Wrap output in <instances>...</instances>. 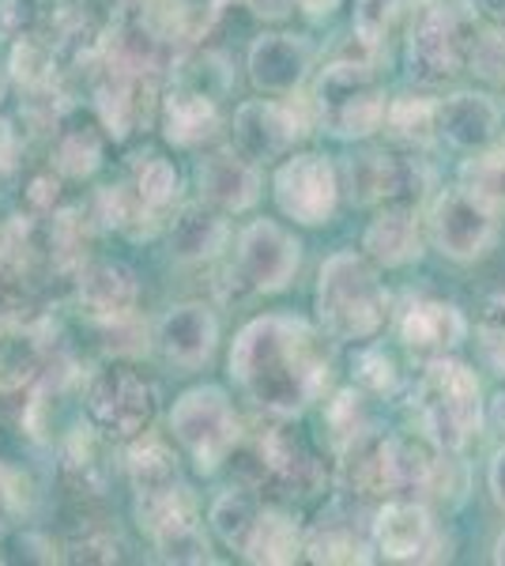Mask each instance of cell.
Masks as SVG:
<instances>
[{
    "label": "cell",
    "instance_id": "1",
    "mask_svg": "<svg viewBox=\"0 0 505 566\" xmlns=\"http://www.w3.org/2000/svg\"><path fill=\"white\" fill-rule=\"evenodd\" d=\"M231 378L256 408L275 419H291L325 392L333 378V352L306 322L269 314L238 333Z\"/></svg>",
    "mask_w": 505,
    "mask_h": 566
},
{
    "label": "cell",
    "instance_id": "2",
    "mask_svg": "<svg viewBox=\"0 0 505 566\" xmlns=\"http://www.w3.org/2000/svg\"><path fill=\"white\" fill-rule=\"evenodd\" d=\"M317 314L333 340H366L389 317L378 272L362 253H336L325 261L317 280Z\"/></svg>",
    "mask_w": 505,
    "mask_h": 566
},
{
    "label": "cell",
    "instance_id": "3",
    "mask_svg": "<svg viewBox=\"0 0 505 566\" xmlns=\"http://www.w3.org/2000/svg\"><path fill=\"white\" fill-rule=\"evenodd\" d=\"M415 408L422 419V431L442 453L464 450L467 442H475L483 427V392L475 370H467L456 359H430V367L422 370Z\"/></svg>",
    "mask_w": 505,
    "mask_h": 566
},
{
    "label": "cell",
    "instance_id": "4",
    "mask_svg": "<svg viewBox=\"0 0 505 566\" xmlns=\"http://www.w3.org/2000/svg\"><path fill=\"white\" fill-rule=\"evenodd\" d=\"M385 87L366 61L339 57L317 76L314 87V114L328 133L336 136H370L385 125Z\"/></svg>",
    "mask_w": 505,
    "mask_h": 566
},
{
    "label": "cell",
    "instance_id": "5",
    "mask_svg": "<svg viewBox=\"0 0 505 566\" xmlns=\"http://www.w3.org/2000/svg\"><path fill=\"white\" fill-rule=\"evenodd\" d=\"M170 431L192 453L200 472H215L234 453V446L242 442V423H238L227 392L215 386L189 389L173 405Z\"/></svg>",
    "mask_w": 505,
    "mask_h": 566
},
{
    "label": "cell",
    "instance_id": "6",
    "mask_svg": "<svg viewBox=\"0 0 505 566\" xmlns=\"http://www.w3.org/2000/svg\"><path fill=\"white\" fill-rule=\"evenodd\" d=\"M136 522L159 547V559L167 563H211L208 536L200 533V506L186 483H173L167 491L136 495Z\"/></svg>",
    "mask_w": 505,
    "mask_h": 566
},
{
    "label": "cell",
    "instance_id": "7",
    "mask_svg": "<svg viewBox=\"0 0 505 566\" xmlns=\"http://www.w3.org/2000/svg\"><path fill=\"white\" fill-rule=\"evenodd\" d=\"M87 408L114 438H140L155 419V389L128 367H103L87 378Z\"/></svg>",
    "mask_w": 505,
    "mask_h": 566
},
{
    "label": "cell",
    "instance_id": "8",
    "mask_svg": "<svg viewBox=\"0 0 505 566\" xmlns=\"http://www.w3.org/2000/svg\"><path fill=\"white\" fill-rule=\"evenodd\" d=\"M339 200V178L328 155L302 151L291 155L280 170H275V205L287 219L306 227L328 223Z\"/></svg>",
    "mask_w": 505,
    "mask_h": 566
},
{
    "label": "cell",
    "instance_id": "9",
    "mask_svg": "<svg viewBox=\"0 0 505 566\" xmlns=\"http://www.w3.org/2000/svg\"><path fill=\"white\" fill-rule=\"evenodd\" d=\"M430 239L453 261H475L498 239V212L467 189H449L430 208Z\"/></svg>",
    "mask_w": 505,
    "mask_h": 566
},
{
    "label": "cell",
    "instance_id": "10",
    "mask_svg": "<svg viewBox=\"0 0 505 566\" xmlns=\"http://www.w3.org/2000/svg\"><path fill=\"white\" fill-rule=\"evenodd\" d=\"M302 245L291 231L272 219H256L238 239L234 276L250 291H283L298 272Z\"/></svg>",
    "mask_w": 505,
    "mask_h": 566
},
{
    "label": "cell",
    "instance_id": "11",
    "mask_svg": "<svg viewBox=\"0 0 505 566\" xmlns=\"http://www.w3.org/2000/svg\"><path fill=\"white\" fill-rule=\"evenodd\" d=\"M467 39L464 15L456 8L434 4L419 15L411 31V69L422 80H453L467 65Z\"/></svg>",
    "mask_w": 505,
    "mask_h": 566
},
{
    "label": "cell",
    "instance_id": "12",
    "mask_svg": "<svg viewBox=\"0 0 505 566\" xmlns=\"http://www.w3.org/2000/svg\"><path fill=\"white\" fill-rule=\"evenodd\" d=\"M309 117L291 103H272V98H256V103L238 106L234 114V144L250 159H280L298 144L306 133Z\"/></svg>",
    "mask_w": 505,
    "mask_h": 566
},
{
    "label": "cell",
    "instance_id": "13",
    "mask_svg": "<svg viewBox=\"0 0 505 566\" xmlns=\"http://www.w3.org/2000/svg\"><path fill=\"white\" fill-rule=\"evenodd\" d=\"M374 544L385 559L392 563H430L438 559V547H442V536H438L434 522H430L427 506L408 499L385 502L374 517Z\"/></svg>",
    "mask_w": 505,
    "mask_h": 566
},
{
    "label": "cell",
    "instance_id": "14",
    "mask_svg": "<svg viewBox=\"0 0 505 566\" xmlns=\"http://www.w3.org/2000/svg\"><path fill=\"white\" fill-rule=\"evenodd\" d=\"M219 344L215 314L204 303L173 306L159 325H155V348L162 359L178 370H197L211 359Z\"/></svg>",
    "mask_w": 505,
    "mask_h": 566
},
{
    "label": "cell",
    "instance_id": "15",
    "mask_svg": "<svg viewBox=\"0 0 505 566\" xmlns=\"http://www.w3.org/2000/svg\"><path fill=\"white\" fill-rule=\"evenodd\" d=\"M136 298H140V283L136 272L125 269L122 261H95L80 269V306L91 322L103 325H128L136 314Z\"/></svg>",
    "mask_w": 505,
    "mask_h": 566
},
{
    "label": "cell",
    "instance_id": "16",
    "mask_svg": "<svg viewBox=\"0 0 505 566\" xmlns=\"http://www.w3.org/2000/svg\"><path fill=\"white\" fill-rule=\"evenodd\" d=\"M200 197L219 212H245L261 197V170L242 148H223L200 163Z\"/></svg>",
    "mask_w": 505,
    "mask_h": 566
},
{
    "label": "cell",
    "instance_id": "17",
    "mask_svg": "<svg viewBox=\"0 0 505 566\" xmlns=\"http://www.w3.org/2000/svg\"><path fill=\"white\" fill-rule=\"evenodd\" d=\"M467 336V325L461 310L442 298H415L400 314V340L403 348L419 359H442L453 348H461Z\"/></svg>",
    "mask_w": 505,
    "mask_h": 566
},
{
    "label": "cell",
    "instance_id": "18",
    "mask_svg": "<svg viewBox=\"0 0 505 566\" xmlns=\"http://www.w3.org/2000/svg\"><path fill=\"white\" fill-rule=\"evenodd\" d=\"M314 50L298 34H261L250 45V76L269 95H295L306 80Z\"/></svg>",
    "mask_w": 505,
    "mask_h": 566
},
{
    "label": "cell",
    "instance_id": "19",
    "mask_svg": "<svg viewBox=\"0 0 505 566\" xmlns=\"http://www.w3.org/2000/svg\"><path fill=\"white\" fill-rule=\"evenodd\" d=\"M50 363V336L23 317H0V392H20L39 381Z\"/></svg>",
    "mask_w": 505,
    "mask_h": 566
},
{
    "label": "cell",
    "instance_id": "20",
    "mask_svg": "<svg viewBox=\"0 0 505 566\" xmlns=\"http://www.w3.org/2000/svg\"><path fill=\"white\" fill-rule=\"evenodd\" d=\"M223 4L227 0H136V20L159 42L189 45L215 27Z\"/></svg>",
    "mask_w": 505,
    "mask_h": 566
},
{
    "label": "cell",
    "instance_id": "21",
    "mask_svg": "<svg viewBox=\"0 0 505 566\" xmlns=\"http://www.w3.org/2000/svg\"><path fill=\"white\" fill-rule=\"evenodd\" d=\"M498 125L502 109L486 95H475V91H461V95L438 103V133L464 151L494 148L498 144Z\"/></svg>",
    "mask_w": 505,
    "mask_h": 566
},
{
    "label": "cell",
    "instance_id": "22",
    "mask_svg": "<svg viewBox=\"0 0 505 566\" xmlns=\"http://www.w3.org/2000/svg\"><path fill=\"white\" fill-rule=\"evenodd\" d=\"M148 98H151V80L133 76V72L106 69L103 80L95 84L98 117H103L106 133L114 136V140H125L136 125L148 122Z\"/></svg>",
    "mask_w": 505,
    "mask_h": 566
},
{
    "label": "cell",
    "instance_id": "23",
    "mask_svg": "<svg viewBox=\"0 0 505 566\" xmlns=\"http://www.w3.org/2000/svg\"><path fill=\"white\" fill-rule=\"evenodd\" d=\"M362 250L374 264H385V269H400V264L415 261L422 253L419 212L408 205H389L370 227H366Z\"/></svg>",
    "mask_w": 505,
    "mask_h": 566
},
{
    "label": "cell",
    "instance_id": "24",
    "mask_svg": "<svg viewBox=\"0 0 505 566\" xmlns=\"http://www.w3.org/2000/svg\"><path fill=\"white\" fill-rule=\"evenodd\" d=\"M256 458H261V469L272 480H280L283 488L309 491L320 480V469L314 453H309V446L287 423H275L269 431H261V438H256Z\"/></svg>",
    "mask_w": 505,
    "mask_h": 566
},
{
    "label": "cell",
    "instance_id": "25",
    "mask_svg": "<svg viewBox=\"0 0 505 566\" xmlns=\"http://www.w3.org/2000/svg\"><path fill=\"white\" fill-rule=\"evenodd\" d=\"M219 125H223L219 122V106L204 91L178 87L162 98V133L178 148H200L219 133Z\"/></svg>",
    "mask_w": 505,
    "mask_h": 566
},
{
    "label": "cell",
    "instance_id": "26",
    "mask_svg": "<svg viewBox=\"0 0 505 566\" xmlns=\"http://www.w3.org/2000/svg\"><path fill=\"white\" fill-rule=\"evenodd\" d=\"M339 488L358 499L389 495V469H385V434L366 431L339 450Z\"/></svg>",
    "mask_w": 505,
    "mask_h": 566
},
{
    "label": "cell",
    "instance_id": "27",
    "mask_svg": "<svg viewBox=\"0 0 505 566\" xmlns=\"http://www.w3.org/2000/svg\"><path fill=\"white\" fill-rule=\"evenodd\" d=\"M306 559L314 563H370V544L355 528V517L344 506L320 514V522L306 533Z\"/></svg>",
    "mask_w": 505,
    "mask_h": 566
},
{
    "label": "cell",
    "instance_id": "28",
    "mask_svg": "<svg viewBox=\"0 0 505 566\" xmlns=\"http://www.w3.org/2000/svg\"><path fill=\"white\" fill-rule=\"evenodd\" d=\"M306 552V536L295 517L280 506H261L250 536V547H245V559L250 563H272V566H287L302 559Z\"/></svg>",
    "mask_w": 505,
    "mask_h": 566
},
{
    "label": "cell",
    "instance_id": "29",
    "mask_svg": "<svg viewBox=\"0 0 505 566\" xmlns=\"http://www.w3.org/2000/svg\"><path fill=\"white\" fill-rule=\"evenodd\" d=\"M438 453L430 438L419 434H385V469H389V491H430L438 472Z\"/></svg>",
    "mask_w": 505,
    "mask_h": 566
},
{
    "label": "cell",
    "instance_id": "30",
    "mask_svg": "<svg viewBox=\"0 0 505 566\" xmlns=\"http://www.w3.org/2000/svg\"><path fill=\"white\" fill-rule=\"evenodd\" d=\"M170 242L181 261H208L227 245V223L219 219V208L189 205L170 223Z\"/></svg>",
    "mask_w": 505,
    "mask_h": 566
},
{
    "label": "cell",
    "instance_id": "31",
    "mask_svg": "<svg viewBox=\"0 0 505 566\" xmlns=\"http://www.w3.org/2000/svg\"><path fill=\"white\" fill-rule=\"evenodd\" d=\"M347 175H351V193L358 205H374V200L400 197L411 181V167L400 163L397 155L366 151V155H355Z\"/></svg>",
    "mask_w": 505,
    "mask_h": 566
},
{
    "label": "cell",
    "instance_id": "32",
    "mask_svg": "<svg viewBox=\"0 0 505 566\" xmlns=\"http://www.w3.org/2000/svg\"><path fill=\"white\" fill-rule=\"evenodd\" d=\"M98 219H103L109 231L125 234L133 242L151 239L162 223V216H155L133 186H106L98 193Z\"/></svg>",
    "mask_w": 505,
    "mask_h": 566
},
{
    "label": "cell",
    "instance_id": "33",
    "mask_svg": "<svg viewBox=\"0 0 505 566\" xmlns=\"http://www.w3.org/2000/svg\"><path fill=\"white\" fill-rule=\"evenodd\" d=\"M125 461H128V480H133L136 495H151V491H167L173 483H181L178 453H173L162 438H151L148 431L128 450Z\"/></svg>",
    "mask_w": 505,
    "mask_h": 566
},
{
    "label": "cell",
    "instance_id": "34",
    "mask_svg": "<svg viewBox=\"0 0 505 566\" xmlns=\"http://www.w3.org/2000/svg\"><path fill=\"white\" fill-rule=\"evenodd\" d=\"M64 472L76 488L84 491H103L106 476H109V464H106V442L95 427H76L64 442Z\"/></svg>",
    "mask_w": 505,
    "mask_h": 566
},
{
    "label": "cell",
    "instance_id": "35",
    "mask_svg": "<svg viewBox=\"0 0 505 566\" xmlns=\"http://www.w3.org/2000/svg\"><path fill=\"white\" fill-rule=\"evenodd\" d=\"M91 245H95V227H91V219L80 212V208H64V212L53 216V223H50V261L57 264L61 272L84 269Z\"/></svg>",
    "mask_w": 505,
    "mask_h": 566
},
{
    "label": "cell",
    "instance_id": "36",
    "mask_svg": "<svg viewBox=\"0 0 505 566\" xmlns=\"http://www.w3.org/2000/svg\"><path fill=\"white\" fill-rule=\"evenodd\" d=\"M133 189L155 216H167L181 197V178L170 159L148 151V155H136L133 163Z\"/></svg>",
    "mask_w": 505,
    "mask_h": 566
},
{
    "label": "cell",
    "instance_id": "37",
    "mask_svg": "<svg viewBox=\"0 0 505 566\" xmlns=\"http://www.w3.org/2000/svg\"><path fill=\"white\" fill-rule=\"evenodd\" d=\"M461 189H467L472 197H480L486 208L502 216L505 208V148H483L472 151V159L461 170Z\"/></svg>",
    "mask_w": 505,
    "mask_h": 566
},
{
    "label": "cell",
    "instance_id": "38",
    "mask_svg": "<svg viewBox=\"0 0 505 566\" xmlns=\"http://www.w3.org/2000/svg\"><path fill=\"white\" fill-rule=\"evenodd\" d=\"M103 163V140L91 125H69V129L57 133V144H53V167L61 170L64 178H87L98 170Z\"/></svg>",
    "mask_w": 505,
    "mask_h": 566
},
{
    "label": "cell",
    "instance_id": "39",
    "mask_svg": "<svg viewBox=\"0 0 505 566\" xmlns=\"http://www.w3.org/2000/svg\"><path fill=\"white\" fill-rule=\"evenodd\" d=\"M256 514H261V506H256V499L250 495V491H227V495L211 506V525H215L219 541L231 547V552L245 555L250 536H253V525H256Z\"/></svg>",
    "mask_w": 505,
    "mask_h": 566
},
{
    "label": "cell",
    "instance_id": "40",
    "mask_svg": "<svg viewBox=\"0 0 505 566\" xmlns=\"http://www.w3.org/2000/svg\"><path fill=\"white\" fill-rule=\"evenodd\" d=\"M34 258H39V239H34L31 219L15 216L0 234V283H27L34 276Z\"/></svg>",
    "mask_w": 505,
    "mask_h": 566
},
{
    "label": "cell",
    "instance_id": "41",
    "mask_svg": "<svg viewBox=\"0 0 505 566\" xmlns=\"http://www.w3.org/2000/svg\"><path fill=\"white\" fill-rule=\"evenodd\" d=\"M385 125L411 144H427L438 136V103L422 95H400L385 109Z\"/></svg>",
    "mask_w": 505,
    "mask_h": 566
},
{
    "label": "cell",
    "instance_id": "42",
    "mask_svg": "<svg viewBox=\"0 0 505 566\" xmlns=\"http://www.w3.org/2000/svg\"><path fill=\"white\" fill-rule=\"evenodd\" d=\"M325 427L336 450H344L347 442H355L358 434L370 431V416H366V400L358 389H339L325 405Z\"/></svg>",
    "mask_w": 505,
    "mask_h": 566
},
{
    "label": "cell",
    "instance_id": "43",
    "mask_svg": "<svg viewBox=\"0 0 505 566\" xmlns=\"http://www.w3.org/2000/svg\"><path fill=\"white\" fill-rule=\"evenodd\" d=\"M475 348L486 367L505 378V295H491L483 303L480 325H475Z\"/></svg>",
    "mask_w": 505,
    "mask_h": 566
},
{
    "label": "cell",
    "instance_id": "44",
    "mask_svg": "<svg viewBox=\"0 0 505 566\" xmlns=\"http://www.w3.org/2000/svg\"><path fill=\"white\" fill-rule=\"evenodd\" d=\"M12 76L27 91H45L53 84V50L34 39V34H27L12 53Z\"/></svg>",
    "mask_w": 505,
    "mask_h": 566
},
{
    "label": "cell",
    "instance_id": "45",
    "mask_svg": "<svg viewBox=\"0 0 505 566\" xmlns=\"http://www.w3.org/2000/svg\"><path fill=\"white\" fill-rule=\"evenodd\" d=\"M467 69L475 76L491 80V84H505V27H486V31H480V39H472Z\"/></svg>",
    "mask_w": 505,
    "mask_h": 566
},
{
    "label": "cell",
    "instance_id": "46",
    "mask_svg": "<svg viewBox=\"0 0 505 566\" xmlns=\"http://www.w3.org/2000/svg\"><path fill=\"white\" fill-rule=\"evenodd\" d=\"M358 386L370 392H392L397 389V367L389 355L381 352H362L358 355Z\"/></svg>",
    "mask_w": 505,
    "mask_h": 566
},
{
    "label": "cell",
    "instance_id": "47",
    "mask_svg": "<svg viewBox=\"0 0 505 566\" xmlns=\"http://www.w3.org/2000/svg\"><path fill=\"white\" fill-rule=\"evenodd\" d=\"M491 495L505 510V446L494 453V461H491Z\"/></svg>",
    "mask_w": 505,
    "mask_h": 566
},
{
    "label": "cell",
    "instance_id": "48",
    "mask_svg": "<svg viewBox=\"0 0 505 566\" xmlns=\"http://www.w3.org/2000/svg\"><path fill=\"white\" fill-rule=\"evenodd\" d=\"M31 200L42 208V212H53V200H57V181H53V178H39L31 186Z\"/></svg>",
    "mask_w": 505,
    "mask_h": 566
},
{
    "label": "cell",
    "instance_id": "49",
    "mask_svg": "<svg viewBox=\"0 0 505 566\" xmlns=\"http://www.w3.org/2000/svg\"><path fill=\"white\" fill-rule=\"evenodd\" d=\"M245 4H250L256 15H264V20H280V15L291 12L295 0H245Z\"/></svg>",
    "mask_w": 505,
    "mask_h": 566
},
{
    "label": "cell",
    "instance_id": "50",
    "mask_svg": "<svg viewBox=\"0 0 505 566\" xmlns=\"http://www.w3.org/2000/svg\"><path fill=\"white\" fill-rule=\"evenodd\" d=\"M295 4H298L306 15H317V20H320V15H333L336 8L344 4V0H295Z\"/></svg>",
    "mask_w": 505,
    "mask_h": 566
},
{
    "label": "cell",
    "instance_id": "51",
    "mask_svg": "<svg viewBox=\"0 0 505 566\" xmlns=\"http://www.w3.org/2000/svg\"><path fill=\"white\" fill-rule=\"evenodd\" d=\"M12 155H15V136L4 122H0V170L12 167Z\"/></svg>",
    "mask_w": 505,
    "mask_h": 566
},
{
    "label": "cell",
    "instance_id": "52",
    "mask_svg": "<svg viewBox=\"0 0 505 566\" xmlns=\"http://www.w3.org/2000/svg\"><path fill=\"white\" fill-rule=\"evenodd\" d=\"M491 419H494V423H498V427H502V431H505V392H502V397H494Z\"/></svg>",
    "mask_w": 505,
    "mask_h": 566
},
{
    "label": "cell",
    "instance_id": "53",
    "mask_svg": "<svg viewBox=\"0 0 505 566\" xmlns=\"http://www.w3.org/2000/svg\"><path fill=\"white\" fill-rule=\"evenodd\" d=\"M494 563H505V533L498 536V544H494Z\"/></svg>",
    "mask_w": 505,
    "mask_h": 566
},
{
    "label": "cell",
    "instance_id": "54",
    "mask_svg": "<svg viewBox=\"0 0 505 566\" xmlns=\"http://www.w3.org/2000/svg\"><path fill=\"white\" fill-rule=\"evenodd\" d=\"M0 476H4V469H0Z\"/></svg>",
    "mask_w": 505,
    "mask_h": 566
}]
</instances>
